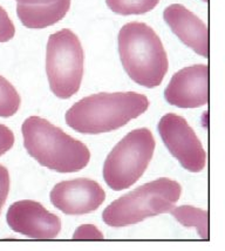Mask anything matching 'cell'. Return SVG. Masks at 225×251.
Returning a JSON list of instances; mask_svg holds the SVG:
<instances>
[{"label": "cell", "mask_w": 225, "mask_h": 251, "mask_svg": "<svg viewBox=\"0 0 225 251\" xmlns=\"http://www.w3.org/2000/svg\"><path fill=\"white\" fill-rule=\"evenodd\" d=\"M148 108V98L136 92L99 93L74 103L65 118L72 129L95 135L124 127Z\"/></svg>", "instance_id": "obj_1"}, {"label": "cell", "mask_w": 225, "mask_h": 251, "mask_svg": "<svg viewBox=\"0 0 225 251\" xmlns=\"http://www.w3.org/2000/svg\"><path fill=\"white\" fill-rule=\"evenodd\" d=\"M27 153L41 166L58 173H76L91 160L85 143L39 116H29L22 127Z\"/></svg>", "instance_id": "obj_2"}, {"label": "cell", "mask_w": 225, "mask_h": 251, "mask_svg": "<svg viewBox=\"0 0 225 251\" xmlns=\"http://www.w3.org/2000/svg\"><path fill=\"white\" fill-rule=\"evenodd\" d=\"M119 53L134 82L154 88L166 76L169 61L160 37L145 23H128L119 32Z\"/></svg>", "instance_id": "obj_3"}, {"label": "cell", "mask_w": 225, "mask_h": 251, "mask_svg": "<svg viewBox=\"0 0 225 251\" xmlns=\"http://www.w3.org/2000/svg\"><path fill=\"white\" fill-rule=\"evenodd\" d=\"M182 194L178 182L162 177L148 182L110 203L102 214L103 222L114 228L134 226L148 217L169 213Z\"/></svg>", "instance_id": "obj_4"}, {"label": "cell", "mask_w": 225, "mask_h": 251, "mask_svg": "<svg viewBox=\"0 0 225 251\" xmlns=\"http://www.w3.org/2000/svg\"><path fill=\"white\" fill-rule=\"evenodd\" d=\"M156 142L148 128L128 133L108 155L103 164V178L115 191L130 188L148 168Z\"/></svg>", "instance_id": "obj_5"}, {"label": "cell", "mask_w": 225, "mask_h": 251, "mask_svg": "<svg viewBox=\"0 0 225 251\" xmlns=\"http://www.w3.org/2000/svg\"><path fill=\"white\" fill-rule=\"evenodd\" d=\"M85 68V53L77 35L61 29L50 35L46 50V72L50 88L59 99L79 92Z\"/></svg>", "instance_id": "obj_6"}, {"label": "cell", "mask_w": 225, "mask_h": 251, "mask_svg": "<svg viewBox=\"0 0 225 251\" xmlns=\"http://www.w3.org/2000/svg\"><path fill=\"white\" fill-rule=\"evenodd\" d=\"M157 128L168 151L183 168L191 173H200L205 168V151L184 118L169 113L162 116Z\"/></svg>", "instance_id": "obj_7"}, {"label": "cell", "mask_w": 225, "mask_h": 251, "mask_svg": "<svg viewBox=\"0 0 225 251\" xmlns=\"http://www.w3.org/2000/svg\"><path fill=\"white\" fill-rule=\"evenodd\" d=\"M6 220L13 231L33 240H54L61 231L59 216L32 200L13 203L8 209Z\"/></svg>", "instance_id": "obj_8"}, {"label": "cell", "mask_w": 225, "mask_h": 251, "mask_svg": "<svg viewBox=\"0 0 225 251\" xmlns=\"http://www.w3.org/2000/svg\"><path fill=\"white\" fill-rule=\"evenodd\" d=\"M50 197L60 211L70 216H80L97 210L106 200V193L97 181L75 178L55 184Z\"/></svg>", "instance_id": "obj_9"}, {"label": "cell", "mask_w": 225, "mask_h": 251, "mask_svg": "<svg viewBox=\"0 0 225 251\" xmlns=\"http://www.w3.org/2000/svg\"><path fill=\"white\" fill-rule=\"evenodd\" d=\"M164 98L179 108H199L209 103V66L194 65L174 74Z\"/></svg>", "instance_id": "obj_10"}, {"label": "cell", "mask_w": 225, "mask_h": 251, "mask_svg": "<svg viewBox=\"0 0 225 251\" xmlns=\"http://www.w3.org/2000/svg\"><path fill=\"white\" fill-rule=\"evenodd\" d=\"M164 22L183 44L197 54L209 58V28L185 6L173 4L163 12Z\"/></svg>", "instance_id": "obj_11"}, {"label": "cell", "mask_w": 225, "mask_h": 251, "mask_svg": "<svg viewBox=\"0 0 225 251\" xmlns=\"http://www.w3.org/2000/svg\"><path fill=\"white\" fill-rule=\"evenodd\" d=\"M71 8V0H56L47 5H17V14L26 27L41 29L64 19Z\"/></svg>", "instance_id": "obj_12"}, {"label": "cell", "mask_w": 225, "mask_h": 251, "mask_svg": "<svg viewBox=\"0 0 225 251\" xmlns=\"http://www.w3.org/2000/svg\"><path fill=\"white\" fill-rule=\"evenodd\" d=\"M170 213L184 226H194L203 240H209V213L191 205L173 208Z\"/></svg>", "instance_id": "obj_13"}, {"label": "cell", "mask_w": 225, "mask_h": 251, "mask_svg": "<svg viewBox=\"0 0 225 251\" xmlns=\"http://www.w3.org/2000/svg\"><path fill=\"white\" fill-rule=\"evenodd\" d=\"M160 0H106L108 7L121 16L145 14L152 11Z\"/></svg>", "instance_id": "obj_14"}, {"label": "cell", "mask_w": 225, "mask_h": 251, "mask_svg": "<svg viewBox=\"0 0 225 251\" xmlns=\"http://www.w3.org/2000/svg\"><path fill=\"white\" fill-rule=\"evenodd\" d=\"M22 99L12 83L0 75V118L13 116L20 108Z\"/></svg>", "instance_id": "obj_15"}, {"label": "cell", "mask_w": 225, "mask_h": 251, "mask_svg": "<svg viewBox=\"0 0 225 251\" xmlns=\"http://www.w3.org/2000/svg\"><path fill=\"white\" fill-rule=\"evenodd\" d=\"M16 34V26L7 12L0 6V43H7Z\"/></svg>", "instance_id": "obj_16"}, {"label": "cell", "mask_w": 225, "mask_h": 251, "mask_svg": "<svg viewBox=\"0 0 225 251\" xmlns=\"http://www.w3.org/2000/svg\"><path fill=\"white\" fill-rule=\"evenodd\" d=\"M74 240H103L104 236L93 224H83L75 230Z\"/></svg>", "instance_id": "obj_17"}, {"label": "cell", "mask_w": 225, "mask_h": 251, "mask_svg": "<svg viewBox=\"0 0 225 251\" xmlns=\"http://www.w3.org/2000/svg\"><path fill=\"white\" fill-rule=\"evenodd\" d=\"M10 173L6 167L0 164V214L10 193Z\"/></svg>", "instance_id": "obj_18"}, {"label": "cell", "mask_w": 225, "mask_h": 251, "mask_svg": "<svg viewBox=\"0 0 225 251\" xmlns=\"http://www.w3.org/2000/svg\"><path fill=\"white\" fill-rule=\"evenodd\" d=\"M14 141V134L7 126L0 125V156L7 153L10 149L13 147Z\"/></svg>", "instance_id": "obj_19"}, {"label": "cell", "mask_w": 225, "mask_h": 251, "mask_svg": "<svg viewBox=\"0 0 225 251\" xmlns=\"http://www.w3.org/2000/svg\"><path fill=\"white\" fill-rule=\"evenodd\" d=\"M18 4L22 5H47L52 4L56 0H17Z\"/></svg>", "instance_id": "obj_20"}, {"label": "cell", "mask_w": 225, "mask_h": 251, "mask_svg": "<svg viewBox=\"0 0 225 251\" xmlns=\"http://www.w3.org/2000/svg\"><path fill=\"white\" fill-rule=\"evenodd\" d=\"M203 1H208V0H203Z\"/></svg>", "instance_id": "obj_21"}]
</instances>
